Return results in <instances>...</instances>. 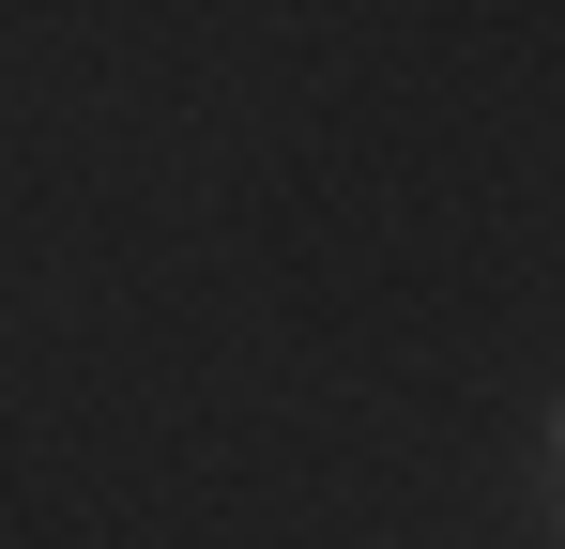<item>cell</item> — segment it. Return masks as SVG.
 <instances>
[{"label": "cell", "mask_w": 565, "mask_h": 549, "mask_svg": "<svg viewBox=\"0 0 565 549\" xmlns=\"http://www.w3.org/2000/svg\"><path fill=\"white\" fill-rule=\"evenodd\" d=\"M551 458H565V397H551Z\"/></svg>", "instance_id": "1"}]
</instances>
